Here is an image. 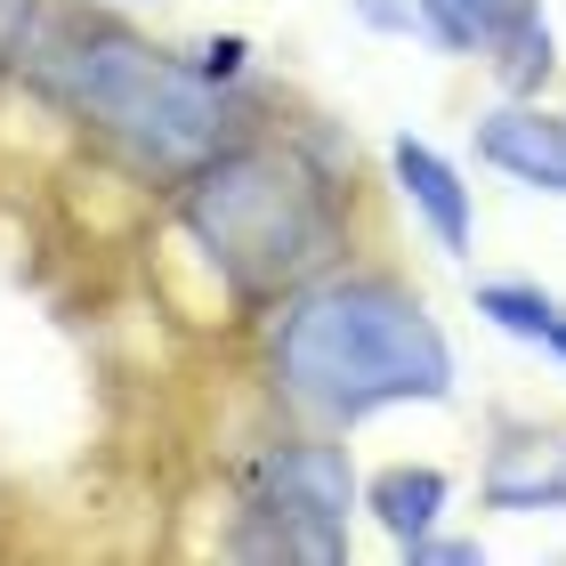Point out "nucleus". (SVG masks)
Instances as JSON below:
<instances>
[{
  "mask_svg": "<svg viewBox=\"0 0 566 566\" xmlns=\"http://www.w3.org/2000/svg\"><path fill=\"white\" fill-rule=\"evenodd\" d=\"M389 170H397L405 202L429 219V235L446 243L453 260H470V187H461V170L429 138H389Z\"/></svg>",
  "mask_w": 566,
  "mask_h": 566,
  "instance_id": "7",
  "label": "nucleus"
},
{
  "mask_svg": "<svg viewBox=\"0 0 566 566\" xmlns=\"http://www.w3.org/2000/svg\"><path fill=\"white\" fill-rule=\"evenodd\" d=\"M33 33H41L33 0H0V73H17L24 57H33Z\"/></svg>",
  "mask_w": 566,
  "mask_h": 566,
  "instance_id": "12",
  "label": "nucleus"
},
{
  "mask_svg": "<svg viewBox=\"0 0 566 566\" xmlns=\"http://www.w3.org/2000/svg\"><path fill=\"white\" fill-rule=\"evenodd\" d=\"M478 163L510 170L518 187L566 195V114H543V106H526V97H510L502 114L478 122Z\"/></svg>",
  "mask_w": 566,
  "mask_h": 566,
  "instance_id": "5",
  "label": "nucleus"
},
{
  "mask_svg": "<svg viewBox=\"0 0 566 566\" xmlns=\"http://www.w3.org/2000/svg\"><path fill=\"white\" fill-rule=\"evenodd\" d=\"M178 227L235 283V300H292L348 243L340 187L307 154L260 146V138L219 146L202 170L178 178Z\"/></svg>",
  "mask_w": 566,
  "mask_h": 566,
  "instance_id": "3",
  "label": "nucleus"
},
{
  "mask_svg": "<svg viewBox=\"0 0 566 566\" xmlns=\"http://www.w3.org/2000/svg\"><path fill=\"white\" fill-rule=\"evenodd\" d=\"M485 510H510V518L566 510V437L558 429H502L494 461H485Z\"/></svg>",
  "mask_w": 566,
  "mask_h": 566,
  "instance_id": "6",
  "label": "nucleus"
},
{
  "mask_svg": "<svg viewBox=\"0 0 566 566\" xmlns=\"http://www.w3.org/2000/svg\"><path fill=\"white\" fill-rule=\"evenodd\" d=\"M195 73H202V82H219V90H227V82L243 73V41H235V33H227V41H202V65H195Z\"/></svg>",
  "mask_w": 566,
  "mask_h": 566,
  "instance_id": "14",
  "label": "nucleus"
},
{
  "mask_svg": "<svg viewBox=\"0 0 566 566\" xmlns=\"http://www.w3.org/2000/svg\"><path fill=\"white\" fill-rule=\"evenodd\" d=\"M405 558H413V566H478V543H446V534H413V543H405Z\"/></svg>",
  "mask_w": 566,
  "mask_h": 566,
  "instance_id": "13",
  "label": "nucleus"
},
{
  "mask_svg": "<svg viewBox=\"0 0 566 566\" xmlns=\"http://www.w3.org/2000/svg\"><path fill=\"white\" fill-rule=\"evenodd\" d=\"M356 17L373 33H413V0H356Z\"/></svg>",
  "mask_w": 566,
  "mask_h": 566,
  "instance_id": "15",
  "label": "nucleus"
},
{
  "mask_svg": "<svg viewBox=\"0 0 566 566\" xmlns=\"http://www.w3.org/2000/svg\"><path fill=\"white\" fill-rule=\"evenodd\" d=\"M33 82L146 178H187L219 146H235V106L219 97V82L163 57L114 17H57L33 49Z\"/></svg>",
  "mask_w": 566,
  "mask_h": 566,
  "instance_id": "2",
  "label": "nucleus"
},
{
  "mask_svg": "<svg viewBox=\"0 0 566 566\" xmlns=\"http://www.w3.org/2000/svg\"><path fill=\"white\" fill-rule=\"evenodd\" d=\"M485 57H494L502 73V90L510 97H534L558 73V41H551V17H543V0H510L502 24H494V41H485Z\"/></svg>",
  "mask_w": 566,
  "mask_h": 566,
  "instance_id": "8",
  "label": "nucleus"
},
{
  "mask_svg": "<svg viewBox=\"0 0 566 566\" xmlns=\"http://www.w3.org/2000/svg\"><path fill=\"white\" fill-rule=\"evenodd\" d=\"M543 348H551V356H558V365H566V316L551 324V340H543Z\"/></svg>",
  "mask_w": 566,
  "mask_h": 566,
  "instance_id": "16",
  "label": "nucleus"
},
{
  "mask_svg": "<svg viewBox=\"0 0 566 566\" xmlns=\"http://www.w3.org/2000/svg\"><path fill=\"white\" fill-rule=\"evenodd\" d=\"M275 397L324 429H356L389 405H446L453 348L429 300L389 275H316L283 300L268 340Z\"/></svg>",
  "mask_w": 566,
  "mask_h": 566,
  "instance_id": "1",
  "label": "nucleus"
},
{
  "mask_svg": "<svg viewBox=\"0 0 566 566\" xmlns=\"http://www.w3.org/2000/svg\"><path fill=\"white\" fill-rule=\"evenodd\" d=\"M446 502H453V478L429 470V461H397V470H380V478L365 485V510L397 534V551L413 543V534H429Z\"/></svg>",
  "mask_w": 566,
  "mask_h": 566,
  "instance_id": "9",
  "label": "nucleus"
},
{
  "mask_svg": "<svg viewBox=\"0 0 566 566\" xmlns=\"http://www.w3.org/2000/svg\"><path fill=\"white\" fill-rule=\"evenodd\" d=\"M478 316L494 324V332H510V340H534V348H543L566 307H558L551 292H534V283H478Z\"/></svg>",
  "mask_w": 566,
  "mask_h": 566,
  "instance_id": "11",
  "label": "nucleus"
},
{
  "mask_svg": "<svg viewBox=\"0 0 566 566\" xmlns=\"http://www.w3.org/2000/svg\"><path fill=\"white\" fill-rule=\"evenodd\" d=\"M510 0H413V33H429L437 49H453V57H478L485 41H494Z\"/></svg>",
  "mask_w": 566,
  "mask_h": 566,
  "instance_id": "10",
  "label": "nucleus"
},
{
  "mask_svg": "<svg viewBox=\"0 0 566 566\" xmlns=\"http://www.w3.org/2000/svg\"><path fill=\"white\" fill-rule=\"evenodd\" d=\"M348 502H356V478L340 446L324 437H292V446H268L260 470H251V510H243V558H307V566H332L348 558Z\"/></svg>",
  "mask_w": 566,
  "mask_h": 566,
  "instance_id": "4",
  "label": "nucleus"
}]
</instances>
